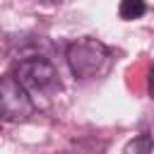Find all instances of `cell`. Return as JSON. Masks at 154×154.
Segmentation results:
<instances>
[{
  "instance_id": "6da1fadb",
  "label": "cell",
  "mask_w": 154,
  "mask_h": 154,
  "mask_svg": "<svg viewBox=\"0 0 154 154\" xmlns=\"http://www.w3.org/2000/svg\"><path fill=\"white\" fill-rule=\"evenodd\" d=\"M67 63L75 77L96 79L111 67V51L96 38H79L67 46Z\"/></svg>"
},
{
  "instance_id": "7a4b0ae2",
  "label": "cell",
  "mask_w": 154,
  "mask_h": 154,
  "mask_svg": "<svg viewBox=\"0 0 154 154\" xmlns=\"http://www.w3.org/2000/svg\"><path fill=\"white\" fill-rule=\"evenodd\" d=\"M17 82L24 87V91L31 96L34 106L38 103V99H46L51 101L53 94L60 89V82H58V70L53 67V63L43 60V58H26L17 65V72H14Z\"/></svg>"
},
{
  "instance_id": "3957f363",
  "label": "cell",
  "mask_w": 154,
  "mask_h": 154,
  "mask_svg": "<svg viewBox=\"0 0 154 154\" xmlns=\"http://www.w3.org/2000/svg\"><path fill=\"white\" fill-rule=\"evenodd\" d=\"M34 101L17 82L14 75L0 77V118L2 120H24L34 113Z\"/></svg>"
},
{
  "instance_id": "277c9868",
  "label": "cell",
  "mask_w": 154,
  "mask_h": 154,
  "mask_svg": "<svg viewBox=\"0 0 154 154\" xmlns=\"http://www.w3.org/2000/svg\"><path fill=\"white\" fill-rule=\"evenodd\" d=\"M147 12V2L144 0H120V5H118V14L123 17V19H140L142 14Z\"/></svg>"
},
{
  "instance_id": "5b68a950",
  "label": "cell",
  "mask_w": 154,
  "mask_h": 154,
  "mask_svg": "<svg viewBox=\"0 0 154 154\" xmlns=\"http://www.w3.org/2000/svg\"><path fill=\"white\" fill-rule=\"evenodd\" d=\"M123 154H154V137L152 135H137L130 140L123 149Z\"/></svg>"
},
{
  "instance_id": "8992f818",
  "label": "cell",
  "mask_w": 154,
  "mask_h": 154,
  "mask_svg": "<svg viewBox=\"0 0 154 154\" xmlns=\"http://www.w3.org/2000/svg\"><path fill=\"white\" fill-rule=\"evenodd\" d=\"M149 94H152V99H154V67L149 70Z\"/></svg>"
},
{
  "instance_id": "52a82bcc",
  "label": "cell",
  "mask_w": 154,
  "mask_h": 154,
  "mask_svg": "<svg viewBox=\"0 0 154 154\" xmlns=\"http://www.w3.org/2000/svg\"><path fill=\"white\" fill-rule=\"evenodd\" d=\"M53 2H67V0H53Z\"/></svg>"
}]
</instances>
